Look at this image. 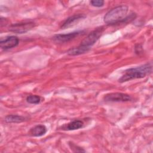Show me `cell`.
I'll return each mask as SVG.
<instances>
[{"label":"cell","mask_w":153,"mask_h":153,"mask_svg":"<svg viewBox=\"0 0 153 153\" xmlns=\"http://www.w3.org/2000/svg\"><path fill=\"white\" fill-rule=\"evenodd\" d=\"M152 63H147L145 65L127 69L118 79L120 82H124L134 79L143 78L146 75L150 74L152 72Z\"/></svg>","instance_id":"2"},{"label":"cell","mask_w":153,"mask_h":153,"mask_svg":"<svg viewBox=\"0 0 153 153\" xmlns=\"http://www.w3.org/2000/svg\"><path fill=\"white\" fill-rule=\"evenodd\" d=\"M25 120V117L18 115H8L5 118V121L7 123H19Z\"/></svg>","instance_id":"10"},{"label":"cell","mask_w":153,"mask_h":153,"mask_svg":"<svg viewBox=\"0 0 153 153\" xmlns=\"http://www.w3.org/2000/svg\"><path fill=\"white\" fill-rule=\"evenodd\" d=\"M128 8L126 5H119L109 10L104 16L103 21L107 25H114L127 19Z\"/></svg>","instance_id":"3"},{"label":"cell","mask_w":153,"mask_h":153,"mask_svg":"<svg viewBox=\"0 0 153 153\" xmlns=\"http://www.w3.org/2000/svg\"><path fill=\"white\" fill-rule=\"evenodd\" d=\"M41 100V97L38 95H29L26 97L27 102L30 104H38Z\"/></svg>","instance_id":"12"},{"label":"cell","mask_w":153,"mask_h":153,"mask_svg":"<svg viewBox=\"0 0 153 153\" xmlns=\"http://www.w3.org/2000/svg\"><path fill=\"white\" fill-rule=\"evenodd\" d=\"M19 43V39L16 36H8L0 40V47L4 50L16 47Z\"/></svg>","instance_id":"7"},{"label":"cell","mask_w":153,"mask_h":153,"mask_svg":"<svg viewBox=\"0 0 153 153\" xmlns=\"http://www.w3.org/2000/svg\"><path fill=\"white\" fill-rule=\"evenodd\" d=\"M47 131L44 125H36L30 130L29 134L33 137H40L44 135Z\"/></svg>","instance_id":"9"},{"label":"cell","mask_w":153,"mask_h":153,"mask_svg":"<svg viewBox=\"0 0 153 153\" xmlns=\"http://www.w3.org/2000/svg\"><path fill=\"white\" fill-rule=\"evenodd\" d=\"M35 26V23L33 22H23L14 23L9 27L10 32L16 33H26Z\"/></svg>","instance_id":"4"},{"label":"cell","mask_w":153,"mask_h":153,"mask_svg":"<svg viewBox=\"0 0 153 153\" xmlns=\"http://www.w3.org/2000/svg\"><path fill=\"white\" fill-rule=\"evenodd\" d=\"M84 123L81 120H74L69 123L66 127V130H75L81 128L83 127Z\"/></svg>","instance_id":"11"},{"label":"cell","mask_w":153,"mask_h":153,"mask_svg":"<svg viewBox=\"0 0 153 153\" xmlns=\"http://www.w3.org/2000/svg\"><path fill=\"white\" fill-rule=\"evenodd\" d=\"M85 17L86 16L82 14H74L72 16H70L64 21V22L61 25V28L62 29H64L66 28L72 27L77 24L81 20Z\"/></svg>","instance_id":"8"},{"label":"cell","mask_w":153,"mask_h":153,"mask_svg":"<svg viewBox=\"0 0 153 153\" xmlns=\"http://www.w3.org/2000/svg\"><path fill=\"white\" fill-rule=\"evenodd\" d=\"M103 31L104 28L102 26L95 29L86 36L78 47L69 49L67 53L70 56H78L87 53L102 36Z\"/></svg>","instance_id":"1"},{"label":"cell","mask_w":153,"mask_h":153,"mask_svg":"<svg viewBox=\"0 0 153 153\" xmlns=\"http://www.w3.org/2000/svg\"><path fill=\"white\" fill-rule=\"evenodd\" d=\"M90 4L95 7H102L104 5L105 2L102 0H93L90 2Z\"/></svg>","instance_id":"13"},{"label":"cell","mask_w":153,"mask_h":153,"mask_svg":"<svg viewBox=\"0 0 153 153\" xmlns=\"http://www.w3.org/2000/svg\"><path fill=\"white\" fill-rule=\"evenodd\" d=\"M103 100L109 102H124L130 101L131 97L126 93L116 92L106 94L104 96Z\"/></svg>","instance_id":"5"},{"label":"cell","mask_w":153,"mask_h":153,"mask_svg":"<svg viewBox=\"0 0 153 153\" xmlns=\"http://www.w3.org/2000/svg\"><path fill=\"white\" fill-rule=\"evenodd\" d=\"M84 33V30H77L66 34H57L53 37L54 42L57 43H64L74 39L81 34Z\"/></svg>","instance_id":"6"}]
</instances>
